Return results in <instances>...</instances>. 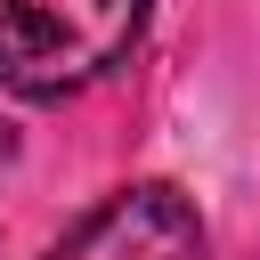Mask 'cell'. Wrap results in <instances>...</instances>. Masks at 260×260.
<instances>
[{
    "label": "cell",
    "mask_w": 260,
    "mask_h": 260,
    "mask_svg": "<svg viewBox=\"0 0 260 260\" xmlns=\"http://www.w3.org/2000/svg\"><path fill=\"white\" fill-rule=\"evenodd\" d=\"M8 154H16V138H8V122H0V162H8Z\"/></svg>",
    "instance_id": "obj_3"
},
{
    "label": "cell",
    "mask_w": 260,
    "mask_h": 260,
    "mask_svg": "<svg viewBox=\"0 0 260 260\" xmlns=\"http://www.w3.org/2000/svg\"><path fill=\"white\" fill-rule=\"evenodd\" d=\"M146 8L154 0H0V89L24 106L81 98L138 49Z\"/></svg>",
    "instance_id": "obj_1"
},
{
    "label": "cell",
    "mask_w": 260,
    "mask_h": 260,
    "mask_svg": "<svg viewBox=\"0 0 260 260\" xmlns=\"http://www.w3.org/2000/svg\"><path fill=\"white\" fill-rule=\"evenodd\" d=\"M41 260H211V236L195 195H179L171 179H130L89 203Z\"/></svg>",
    "instance_id": "obj_2"
}]
</instances>
